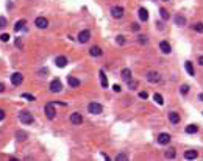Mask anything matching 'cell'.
<instances>
[{"instance_id": "cell-1", "label": "cell", "mask_w": 203, "mask_h": 161, "mask_svg": "<svg viewBox=\"0 0 203 161\" xmlns=\"http://www.w3.org/2000/svg\"><path fill=\"white\" fill-rule=\"evenodd\" d=\"M19 121L25 125H30V124H33L34 118L30 111H22V113H19Z\"/></svg>"}, {"instance_id": "cell-2", "label": "cell", "mask_w": 203, "mask_h": 161, "mask_svg": "<svg viewBox=\"0 0 203 161\" xmlns=\"http://www.w3.org/2000/svg\"><path fill=\"white\" fill-rule=\"evenodd\" d=\"M88 111H89L91 114H102V111H103V106H102L100 103H97V102H91V103L88 105Z\"/></svg>"}, {"instance_id": "cell-3", "label": "cell", "mask_w": 203, "mask_h": 161, "mask_svg": "<svg viewBox=\"0 0 203 161\" xmlns=\"http://www.w3.org/2000/svg\"><path fill=\"white\" fill-rule=\"evenodd\" d=\"M45 116L52 121V119H55V116H56V111H55V106H53V103L52 102H49L47 105H45Z\"/></svg>"}, {"instance_id": "cell-4", "label": "cell", "mask_w": 203, "mask_h": 161, "mask_svg": "<svg viewBox=\"0 0 203 161\" xmlns=\"http://www.w3.org/2000/svg\"><path fill=\"white\" fill-rule=\"evenodd\" d=\"M161 80V75L156 72V70H150L149 74H147V82L149 83H158Z\"/></svg>"}, {"instance_id": "cell-5", "label": "cell", "mask_w": 203, "mask_h": 161, "mask_svg": "<svg viewBox=\"0 0 203 161\" xmlns=\"http://www.w3.org/2000/svg\"><path fill=\"white\" fill-rule=\"evenodd\" d=\"M34 25L38 27V28H47L49 27V21L45 19V17H42V16H39V17H36V21H34Z\"/></svg>"}, {"instance_id": "cell-6", "label": "cell", "mask_w": 203, "mask_h": 161, "mask_svg": "<svg viewBox=\"0 0 203 161\" xmlns=\"http://www.w3.org/2000/svg\"><path fill=\"white\" fill-rule=\"evenodd\" d=\"M124 8L122 6H113L111 8V16L114 17V19H121V17L124 16Z\"/></svg>"}, {"instance_id": "cell-7", "label": "cell", "mask_w": 203, "mask_h": 161, "mask_svg": "<svg viewBox=\"0 0 203 161\" xmlns=\"http://www.w3.org/2000/svg\"><path fill=\"white\" fill-rule=\"evenodd\" d=\"M89 39H91V31H89V30H83V31L78 33V41H80L81 44L88 42Z\"/></svg>"}, {"instance_id": "cell-8", "label": "cell", "mask_w": 203, "mask_h": 161, "mask_svg": "<svg viewBox=\"0 0 203 161\" xmlns=\"http://www.w3.org/2000/svg\"><path fill=\"white\" fill-rule=\"evenodd\" d=\"M22 82H24V75H22L21 72H14V74L11 75V83H13L14 86H19Z\"/></svg>"}, {"instance_id": "cell-9", "label": "cell", "mask_w": 203, "mask_h": 161, "mask_svg": "<svg viewBox=\"0 0 203 161\" xmlns=\"http://www.w3.org/2000/svg\"><path fill=\"white\" fill-rule=\"evenodd\" d=\"M50 91H52V92H60V91H63V85H61L60 80H53V82L50 83Z\"/></svg>"}, {"instance_id": "cell-10", "label": "cell", "mask_w": 203, "mask_h": 161, "mask_svg": "<svg viewBox=\"0 0 203 161\" xmlns=\"http://www.w3.org/2000/svg\"><path fill=\"white\" fill-rule=\"evenodd\" d=\"M158 142L161 146L169 144V142H170V135H169V133H161V135L158 136Z\"/></svg>"}, {"instance_id": "cell-11", "label": "cell", "mask_w": 203, "mask_h": 161, "mask_svg": "<svg viewBox=\"0 0 203 161\" xmlns=\"http://www.w3.org/2000/svg\"><path fill=\"white\" fill-rule=\"evenodd\" d=\"M70 122H72L73 125H80V124L83 122L81 114H80V113H72V114H70Z\"/></svg>"}, {"instance_id": "cell-12", "label": "cell", "mask_w": 203, "mask_h": 161, "mask_svg": "<svg viewBox=\"0 0 203 161\" xmlns=\"http://www.w3.org/2000/svg\"><path fill=\"white\" fill-rule=\"evenodd\" d=\"M160 49H161V52H163V53H166V55H169V53L172 52L170 44H169L167 41H161V42H160Z\"/></svg>"}, {"instance_id": "cell-13", "label": "cell", "mask_w": 203, "mask_h": 161, "mask_svg": "<svg viewBox=\"0 0 203 161\" xmlns=\"http://www.w3.org/2000/svg\"><path fill=\"white\" fill-rule=\"evenodd\" d=\"M169 121H170V124L177 125V124L180 122V114L175 113V111H170V113H169Z\"/></svg>"}, {"instance_id": "cell-14", "label": "cell", "mask_w": 203, "mask_h": 161, "mask_svg": "<svg viewBox=\"0 0 203 161\" xmlns=\"http://www.w3.org/2000/svg\"><path fill=\"white\" fill-rule=\"evenodd\" d=\"M137 14H139V19H141L142 22H147V21H149V11H147L145 8H139Z\"/></svg>"}, {"instance_id": "cell-15", "label": "cell", "mask_w": 203, "mask_h": 161, "mask_svg": "<svg viewBox=\"0 0 203 161\" xmlns=\"http://www.w3.org/2000/svg\"><path fill=\"white\" fill-rule=\"evenodd\" d=\"M55 64H56L58 67H64L67 64V58L66 56H56L55 58Z\"/></svg>"}, {"instance_id": "cell-16", "label": "cell", "mask_w": 203, "mask_h": 161, "mask_svg": "<svg viewBox=\"0 0 203 161\" xmlns=\"http://www.w3.org/2000/svg\"><path fill=\"white\" fill-rule=\"evenodd\" d=\"M175 25L177 27H184L186 25V17L181 16V14H177V17H175Z\"/></svg>"}, {"instance_id": "cell-17", "label": "cell", "mask_w": 203, "mask_h": 161, "mask_svg": "<svg viewBox=\"0 0 203 161\" xmlns=\"http://www.w3.org/2000/svg\"><path fill=\"white\" fill-rule=\"evenodd\" d=\"M121 77H122V78L125 80V82L128 83V82H130V80H131V70H130V69H127V67H125V69H122V72H121Z\"/></svg>"}, {"instance_id": "cell-18", "label": "cell", "mask_w": 203, "mask_h": 161, "mask_svg": "<svg viewBox=\"0 0 203 161\" xmlns=\"http://www.w3.org/2000/svg\"><path fill=\"white\" fill-rule=\"evenodd\" d=\"M184 69H186V72H188L191 77L195 75V70H194V66H192L191 61H186V63H184Z\"/></svg>"}, {"instance_id": "cell-19", "label": "cell", "mask_w": 203, "mask_h": 161, "mask_svg": "<svg viewBox=\"0 0 203 161\" xmlns=\"http://www.w3.org/2000/svg\"><path fill=\"white\" fill-rule=\"evenodd\" d=\"M67 83H69V86H72V88H78V86H80V80H78L77 77H67Z\"/></svg>"}, {"instance_id": "cell-20", "label": "cell", "mask_w": 203, "mask_h": 161, "mask_svg": "<svg viewBox=\"0 0 203 161\" xmlns=\"http://www.w3.org/2000/svg\"><path fill=\"white\" fill-rule=\"evenodd\" d=\"M98 75H100V85H102V88H108V78H106L105 72H103V70H100Z\"/></svg>"}, {"instance_id": "cell-21", "label": "cell", "mask_w": 203, "mask_h": 161, "mask_svg": "<svg viewBox=\"0 0 203 161\" xmlns=\"http://www.w3.org/2000/svg\"><path fill=\"white\" fill-rule=\"evenodd\" d=\"M197 131H198V127H197L195 124H191V125H188V127H186V133H188V135H195Z\"/></svg>"}, {"instance_id": "cell-22", "label": "cell", "mask_w": 203, "mask_h": 161, "mask_svg": "<svg viewBox=\"0 0 203 161\" xmlns=\"http://www.w3.org/2000/svg\"><path fill=\"white\" fill-rule=\"evenodd\" d=\"M198 156V153L195 150H188V152H184V158L186 159H195Z\"/></svg>"}, {"instance_id": "cell-23", "label": "cell", "mask_w": 203, "mask_h": 161, "mask_svg": "<svg viewBox=\"0 0 203 161\" xmlns=\"http://www.w3.org/2000/svg\"><path fill=\"white\" fill-rule=\"evenodd\" d=\"M89 53H91V55H92V56H102V53H103V52H102V49H100V47L94 46V47H91Z\"/></svg>"}, {"instance_id": "cell-24", "label": "cell", "mask_w": 203, "mask_h": 161, "mask_svg": "<svg viewBox=\"0 0 203 161\" xmlns=\"http://www.w3.org/2000/svg\"><path fill=\"white\" fill-rule=\"evenodd\" d=\"M16 138H17V139H19V141H25L27 138H28V135H27V133H25V131L19 130V131H17V133H16Z\"/></svg>"}, {"instance_id": "cell-25", "label": "cell", "mask_w": 203, "mask_h": 161, "mask_svg": "<svg viewBox=\"0 0 203 161\" xmlns=\"http://www.w3.org/2000/svg\"><path fill=\"white\" fill-rule=\"evenodd\" d=\"M25 25H27V21H24V19H22V21H19V22H16L14 30H16V31H19V30H22V28H24Z\"/></svg>"}, {"instance_id": "cell-26", "label": "cell", "mask_w": 203, "mask_h": 161, "mask_svg": "<svg viewBox=\"0 0 203 161\" xmlns=\"http://www.w3.org/2000/svg\"><path fill=\"white\" fill-rule=\"evenodd\" d=\"M160 14H161V19H164V21H169L170 14H169V11H167V10H164V8H161V10H160Z\"/></svg>"}, {"instance_id": "cell-27", "label": "cell", "mask_w": 203, "mask_h": 161, "mask_svg": "<svg viewBox=\"0 0 203 161\" xmlns=\"http://www.w3.org/2000/svg\"><path fill=\"white\" fill-rule=\"evenodd\" d=\"M153 100H155L156 103H158V105H163V103H164V100H163V95H161V94H158V92H156V94L153 95Z\"/></svg>"}, {"instance_id": "cell-28", "label": "cell", "mask_w": 203, "mask_h": 161, "mask_svg": "<svg viewBox=\"0 0 203 161\" xmlns=\"http://www.w3.org/2000/svg\"><path fill=\"white\" fill-rule=\"evenodd\" d=\"M192 28H194V30H195L197 33H203V24H201V22H197L195 25H194V27H192Z\"/></svg>"}, {"instance_id": "cell-29", "label": "cell", "mask_w": 203, "mask_h": 161, "mask_svg": "<svg viewBox=\"0 0 203 161\" xmlns=\"http://www.w3.org/2000/svg\"><path fill=\"white\" fill-rule=\"evenodd\" d=\"M175 155H177L175 153V149H172V147L166 152V158H175Z\"/></svg>"}, {"instance_id": "cell-30", "label": "cell", "mask_w": 203, "mask_h": 161, "mask_svg": "<svg viewBox=\"0 0 203 161\" xmlns=\"http://www.w3.org/2000/svg\"><path fill=\"white\" fill-rule=\"evenodd\" d=\"M137 42H139V44H147L149 39H147L145 34H139V36H137Z\"/></svg>"}, {"instance_id": "cell-31", "label": "cell", "mask_w": 203, "mask_h": 161, "mask_svg": "<svg viewBox=\"0 0 203 161\" xmlns=\"http://www.w3.org/2000/svg\"><path fill=\"white\" fill-rule=\"evenodd\" d=\"M180 92H181L183 95H186V94L189 92V86H188V85H181V88H180Z\"/></svg>"}, {"instance_id": "cell-32", "label": "cell", "mask_w": 203, "mask_h": 161, "mask_svg": "<svg viewBox=\"0 0 203 161\" xmlns=\"http://www.w3.org/2000/svg\"><path fill=\"white\" fill-rule=\"evenodd\" d=\"M3 28H6V17L0 16V30H3Z\"/></svg>"}, {"instance_id": "cell-33", "label": "cell", "mask_w": 203, "mask_h": 161, "mask_svg": "<svg viewBox=\"0 0 203 161\" xmlns=\"http://www.w3.org/2000/svg\"><path fill=\"white\" fill-rule=\"evenodd\" d=\"M116 41H117V44H119V46H124V44H125V36H122V34H119V36L116 38Z\"/></svg>"}, {"instance_id": "cell-34", "label": "cell", "mask_w": 203, "mask_h": 161, "mask_svg": "<svg viewBox=\"0 0 203 161\" xmlns=\"http://www.w3.org/2000/svg\"><path fill=\"white\" fill-rule=\"evenodd\" d=\"M116 159H117V161H124V159H128V156H127L125 153H119V155L116 156Z\"/></svg>"}, {"instance_id": "cell-35", "label": "cell", "mask_w": 203, "mask_h": 161, "mask_svg": "<svg viewBox=\"0 0 203 161\" xmlns=\"http://www.w3.org/2000/svg\"><path fill=\"white\" fill-rule=\"evenodd\" d=\"M0 41H3V42H8V41H10V34H8V33L2 34V36H0Z\"/></svg>"}, {"instance_id": "cell-36", "label": "cell", "mask_w": 203, "mask_h": 161, "mask_svg": "<svg viewBox=\"0 0 203 161\" xmlns=\"http://www.w3.org/2000/svg\"><path fill=\"white\" fill-rule=\"evenodd\" d=\"M22 97H24V99H27V100H30V102L34 100V95H31V94H22Z\"/></svg>"}, {"instance_id": "cell-37", "label": "cell", "mask_w": 203, "mask_h": 161, "mask_svg": "<svg viewBox=\"0 0 203 161\" xmlns=\"http://www.w3.org/2000/svg\"><path fill=\"white\" fill-rule=\"evenodd\" d=\"M128 86H130V89H134V88L137 86V82H133V80H130V82H128Z\"/></svg>"}, {"instance_id": "cell-38", "label": "cell", "mask_w": 203, "mask_h": 161, "mask_svg": "<svg viewBox=\"0 0 203 161\" xmlns=\"http://www.w3.org/2000/svg\"><path fill=\"white\" fill-rule=\"evenodd\" d=\"M131 30L133 31H139V25H137V24H131Z\"/></svg>"}, {"instance_id": "cell-39", "label": "cell", "mask_w": 203, "mask_h": 161, "mask_svg": "<svg viewBox=\"0 0 203 161\" xmlns=\"http://www.w3.org/2000/svg\"><path fill=\"white\" fill-rule=\"evenodd\" d=\"M139 97H141V99H147V97H149V94H147L145 91H142V92H139Z\"/></svg>"}, {"instance_id": "cell-40", "label": "cell", "mask_w": 203, "mask_h": 161, "mask_svg": "<svg viewBox=\"0 0 203 161\" xmlns=\"http://www.w3.org/2000/svg\"><path fill=\"white\" fill-rule=\"evenodd\" d=\"M113 89H114L116 92H121V91H122V88L119 86V85H114V86H113Z\"/></svg>"}, {"instance_id": "cell-41", "label": "cell", "mask_w": 203, "mask_h": 161, "mask_svg": "<svg viewBox=\"0 0 203 161\" xmlns=\"http://www.w3.org/2000/svg\"><path fill=\"white\" fill-rule=\"evenodd\" d=\"M5 116H6V114H5V111H3V110H0V122H2V121L5 119Z\"/></svg>"}, {"instance_id": "cell-42", "label": "cell", "mask_w": 203, "mask_h": 161, "mask_svg": "<svg viewBox=\"0 0 203 161\" xmlns=\"http://www.w3.org/2000/svg\"><path fill=\"white\" fill-rule=\"evenodd\" d=\"M3 91H5V85L0 83V92H3Z\"/></svg>"}, {"instance_id": "cell-43", "label": "cell", "mask_w": 203, "mask_h": 161, "mask_svg": "<svg viewBox=\"0 0 203 161\" xmlns=\"http://www.w3.org/2000/svg\"><path fill=\"white\" fill-rule=\"evenodd\" d=\"M198 100H200V102H203V92H200V94H198Z\"/></svg>"}, {"instance_id": "cell-44", "label": "cell", "mask_w": 203, "mask_h": 161, "mask_svg": "<svg viewBox=\"0 0 203 161\" xmlns=\"http://www.w3.org/2000/svg\"><path fill=\"white\" fill-rule=\"evenodd\" d=\"M198 63H200V66H203V55L198 58Z\"/></svg>"}, {"instance_id": "cell-45", "label": "cell", "mask_w": 203, "mask_h": 161, "mask_svg": "<svg viewBox=\"0 0 203 161\" xmlns=\"http://www.w3.org/2000/svg\"><path fill=\"white\" fill-rule=\"evenodd\" d=\"M163 2H169V0H163Z\"/></svg>"}]
</instances>
